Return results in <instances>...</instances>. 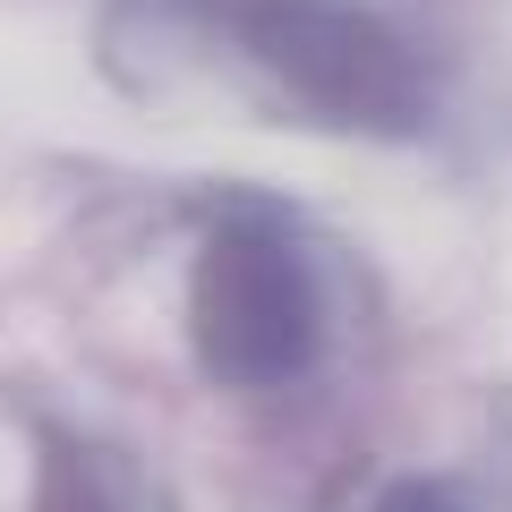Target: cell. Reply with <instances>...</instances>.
I'll return each mask as SVG.
<instances>
[{
    "instance_id": "obj_1",
    "label": "cell",
    "mask_w": 512,
    "mask_h": 512,
    "mask_svg": "<svg viewBox=\"0 0 512 512\" xmlns=\"http://www.w3.org/2000/svg\"><path fill=\"white\" fill-rule=\"evenodd\" d=\"M103 52L128 86H222L308 137H419L453 94L427 0H111Z\"/></svg>"
},
{
    "instance_id": "obj_2",
    "label": "cell",
    "mask_w": 512,
    "mask_h": 512,
    "mask_svg": "<svg viewBox=\"0 0 512 512\" xmlns=\"http://www.w3.org/2000/svg\"><path fill=\"white\" fill-rule=\"evenodd\" d=\"M180 342L231 402H299L342 376L367 333V265L316 214L222 188L188 214Z\"/></svg>"
},
{
    "instance_id": "obj_3",
    "label": "cell",
    "mask_w": 512,
    "mask_h": 512,
    "mask_svg": "<svg viewBox=\"0 0 512 512\" xmlns=\"http://www.w3.org/2000/svg\"><path fill=\"white\" fill-rule=\"evenodd\" d=\"M0 512H180V495L128 436L0 384Z\"/></svg>"
},
{
    "instance_id": "obj_4",
    "label": "cell",
    "mask_w": 512,
    "mask_h": 512,
    "mask_svg": "<svg viewBox=\"0 0 512 512\" xmlns=\"http://www.w3.org/2000/svg\"><path fill=\"white\" fill-rule=\"evenodd\" d=\"M325 512H504V495L461 461H384V470H359Z\"/></svg>"
}]
</instances>
